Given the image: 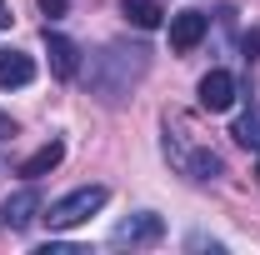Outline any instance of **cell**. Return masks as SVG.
<instances>
[{"label":"cell","instance_id":"10","mask_svg":"<svg viewBox=\"0 0 260 255\" xmlns=\"http://www.w3.org/2000/svg\"><path fill=\"white\" fill-rule=\"evenodd\" d=\"M60 160H65V145H60V140H50V145H40L30 160H20V175H25V180H40V175L55 170Z\"/></svg>","mask_w":260,"mask_h":255},{"label":"cell","instance_id":"9","mask_svg":"<svg viewBox=\"0 0 260 255\" xmlns=\"http://www.w3.org/2000/svg\"><path fill=\"white\" fill-rule=\"evenodd\" d=\"M45 50H50V70H55L60 80H75V75H80V45H75L70 35H55L45 25Z\"/></svg>","mask_w":260,"mask_h":255},{"label":"cell","instance_id":"7","mask_svg":"<svg viewBox=\"0 0 260 255\" xmlns=\"http://www.w3.org/2000/svg\"><path fill=\"white\" fill-rule=\"evenodd\" d=\"M205 35H210V15H205V10H175V15H170V50L185 55Z\"/></svg>","mask_w":260,"mask_h":255},{"label":"cell","instance_id":"1","mask_svg":"<svg viewBox=\"0 0 260 255\" xmlns=\"http://www.w3.org/2000/svg\"><path fill=\"white\" fill-rule=\"evenodd\" d=\"M150 70V50L145 45H125V40H115V45H105L95 60H90V90H95L100 100H125L130 85L140 80Z\"/></svg>","mask_w":260,"mask_h":255},{"label":"cell","instance_id":"3","mask_svg":"<svg viewBox=\"0 0 260 255\" xmlns=\"http://www.w3.org/2000/svg\"><path fill=\"white\" fill-rule=\"evenodd\" d=\"M160 240H165V220L155 210H135V215H125L110 230V245L115 250H145V245H160Z\"/></svg>","mask_w":260,"mask_h":255},{"label":"cell","instance_id":"14","mask_svg":"<svg viewBox=\"0 0 260 255\" xmlns=\"http://www.w3.org/2000/svg\"><path fill=\"white\" fill-rule=\"evenodd\" d=\"M10 135H15V120H10V115H0V140H10Z\"/></svg>","mask_w":260,"mask_h":255},{"label":"cell","instance_id":"5","mask_svg":"<svg viewBox=\"0 0 260 255\" xmlns=\"http://www.w3.org/2000/svg\"><path fill=\"white\" fill-rule=\"evenodd\" d=\"M40 210H45V200H40V190H35V185H25V190L5 195V205H0V225L20 235V230H30V225L40 220Z\"/></svg>","mask_w":260,"mask_h":255},{"label":"cell","instance_id":"13","mask_svg":"<svg viewBox=\"0 0 260 255\" xmlns=\"http://www.w3.org/2000/svg\"><path fill=\"white\" fill-rule=\"evenodd\" d=\"M65 10H70V0H40V15L45 20H60Z\"/></svg>","mask_w":260,"mask_h":255},{"label":"cell","instance_id":"11","mask_svg":"<svg viewBox=\"0 0 260 255\" xmlns=\"http://www.w3.org/2000/svg\"><path fill=\"white\" fill-rule=\"evenodd\" d=\"M120 10H125V20L135 25V30H155V25L165 20L160 0H120Z\"/></svg>","mask_w":260,"mask_h":255},{"label":"cell","instance_id":"12","mask_svg":"<svg viewBox=\"0 0 260 255\" xmlns=\"http://www.w3.org/2000/svg\"><path fill=\"white\" fill-rule=\"evenodd\" d=\"M230 135H235V140H240L245 150H260V115H240Z\"/></svg>","mask_w":260,"mask_h":255},{"label":"cell","instance_id":"2","mask_svg":"<svg viewBox=\"0 0 260 255\" xmlns=\"http://www.w3.org/2000/svg\"><path fill=\"white\" fill-rule=\"evenodd\" d=\"M105 200H110V190L105 185H80V190L60 195L50 210H45V220H50V230H75V225H85L95 210H105Z\"/></svg>","mask_w":260,"mask_h":255},{"label":"cell","instance_id":"6","mask_svg":"<svg viewBox=\"0 0 260 255\" xmlns=\"http://www.w3.org/2000/svg\"><path fill=\"white\" fill-rule=\"evenodd\" d=\"M195 95H200V110L220 115V110H230V105H235V95H240V80H235L230 70H210V75H200Z\"/></svg>","mask_w":260,"mask_h":255},{"label":"cell","instance_id":"8","mask_svg":"<svg viewBox=\"0 0 260 255\" xmlns=\"http://www.w3.org/2000/svg\"><path fill=\"white\" fill-rule=\"evenodd\" d=\"M35 80V60L15 45H0V90H25Z\"/></svg>","mask_w":260,"mask_h":255},{"label":"cell","instance_id":"16","mask_svg":"<svg viewBox=\"0 0 260 255\" xmlns=\"http://www.w3.org/2000/svg\"><path fill=\"white\" fill-rule=\"evenodd\" d=\"M255 180H260V165H255Z\"/></svg>","mask_w":260,"mask_h":255},{"label":"cell","instance_id":"15","mask_svg":"<svg viewBox=\"0 0 260 255\" xmlns=\"http://www.w3.org/2000/svg\"><path fill=\"white\" fill-rule=\"evenodd\" d=\"M10 20H15V15H10V5L0 0V30H10Z\"/></svg>","mask_w":260,"mask_h":255},{"label":"cell","instance_id":"4","mask_svg":"<svg viewBox=\"0 0 260 255\" xmlns=\"http://www.w3.org/2000/svg\"><path fill=\"white\" fill-rule=\"evenodd\" d=\"M165 155L175 160L190 180H220V175H225V160L215 155L210 145H180L175 135H165Z\"/></svg>","mask_w":260,"mask_h":255}]
</instances>
